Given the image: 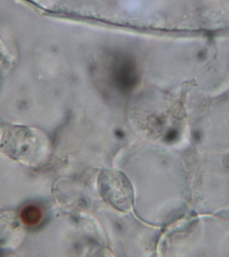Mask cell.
Returning <instances> with one entry per match:
<instances>
[{
    "label": "cell",
    "mask_w": 229,
    "mask_h": 257,
    "mask_svg": "<svg viewBox=\"0 0 229 257\" xmlns=\"http://www.w3.org/2000/svg\"><path fill=\"white\" fill-rule=\"evenodd\" d=\"M99 186L102 196L109 204L121 210L132 208L134 200L132 186L122 173L116 171L102 172Z\"/></svg>",
    "instance_id": "cell-1"
},
{
    "label": "cell",
    "mask_w": 229,
    "mask_h": 257,
    "mask_svg": "<svg viewBox=\"0 0 229 257\" xmlns=\"http://www.w3.org/2000/svg\"><path fill=\"white\" fill-rule=\"evenodd\" d=\"M69 8H108L120 9V8H151L160 11L168 6L170 0H62Z\"/></svg>",
    "instance_id": "cell-2"
},
{
    "label": "cell",
    "mask_w": 229,
    "mask_h": 257,
    "mask_svg": "<svg viewBox=\"0 0 229 257\" xmlns=\"http://www.w3.org/2000/svg\"><path fill=\"white\" fill-rule=\"evenodd\" d=\"M20 218L26 226H36L43 219V211L38 205H26L20 212Z\"/></svg>",
    "instance_id": "cell-3"
}]
</instances>
